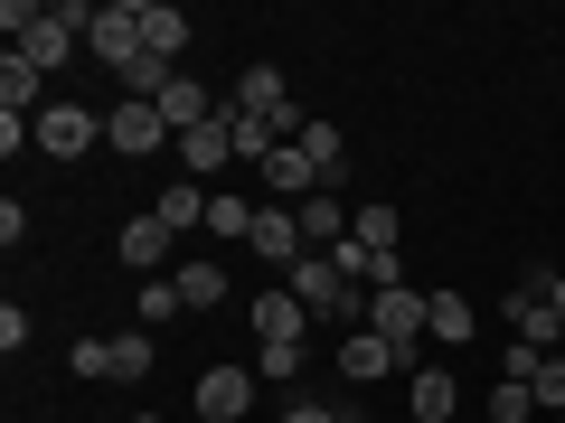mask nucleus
<instances>
[{
	"label": "nucleus",
	"mask_w": 565,
	"mask_h": 423,
	"mask_svg": "<svg viewBox=\"0 0 565 423\" xmlns=\"http://www.w3.org/2000/svg\"><path fill=\"white\" fill-rule=\"evenodd\" d=\"M226 104H236V113H264V122H274V132L282 141H302V104H292V85H282V66H245V76H236V95H226Z\"/></svg>",
	"instance_id": "obj_4"
},
{
	"label": "nucleus",
	"mask_w": 565,
	"mask_h": 423,
	"mask_svg": "<svg viewBox=\"0 0 565 423\" xmlns=\"http://www.w3.org/2000/svg\"><path fill=\"white\" fill-rule=\"evenodd\" d=\"M282 292H292L311 321H349V329H367V292H359V282H349L330 254H302L292 273H282Z\"/></svg>",
	"instance_id": "obj_2"
},
{
	"label": "nucleus",
	"mask_w": 565,
	"mask_h": 423,
	"mask_svg": "<svg viewBox=\"0 0 565 423\" xmlns=\"http://www.w3.org/2000/svg\"><path fill=\"white\" fill-rule=\"evenodd\" d=\"M302 161L321 170V180H340V170H349V141H340V122H302Z\"/></svg>",
	"instance_id": "obj_23"
},
{
	"label": "nucleus",
	"mask_w": 565,
	"mask_h": 423,
	"mask_svg": "<svg viewBox=\"0 0 565 423\" xmlns=\"http://www.w3.org/2000/svg\"><path fill=\"white\" fill-rule=\"evenodd\" d=\"M527 414H537V386H519V377L490 386V423H527Z\"/></svg>",
	"instance_id": "obj_26"
},
{
	"label": "nucleus",
	"mask_w": 565,
	"mask_h": 423,
	"mask_svg": "<svg viewBox=\"0 0 565 423\" xmlns=\"http://www.w3.org/2000/svg\"><path fill=\"white\" fill-rule=\"evenodd\" d=\"M282 423H340V404H282Z\"/></svg>",
	"instance_id": "obj_31"
},
{
	"label": "nucleus",
	"mask_w": 565,
	"mask_h": 423,
	"mask_svg": "<svg viewBox=\"0 0 565 423\" xmlns=\"http://www.w3.org/2000/svg\"><path fill=\"white\" fill-rule=\"evenodd\" d=\"M340 377L349 386H377V377H405V358L377 339V329H349V339H340Z\"/></svg>",
	"instance_id": "obj_16"
},
{
	"label": "nucleus",
	"mask_w": 565,
	"mask_h": 423,
	"mask_svg": "<svg viewBox=\"0 0 565 423\" xmlns=\"http://www.w3.org/2000/svg\"><path fill=\"white\" fill-rule=\"evenodd\" d=\"M180 170H189V180H217V170H236V132H226V113L199 122V132H180Z\"/></svg>",
	"instance_id": "obj_15"
},
{
	"label": "nucleus",
	"mask_w": 565,
	"mask_h": 423,
	"mask_svg": "<svg viewBox=\"0 0 565 423\" xmlns=\"http://www.w3.org/2000/svg\"><path fill=\"white\" fill-rule=\"evenodd\" d=\"M85 57H95V66H114V76L141 57V0H104L95 20H85Z\"/></svg>",
	"instance_id": "obj_6"
},
{
	"label": "nucleus",
	"mask_w": 565,
	"mask_h": 423,
	"mask_svg": "<svg viewBox=\"0 0 565 423\" xmlns=\"http://www.w3.org/2000/svg\"><path fill=\"white\" fill-rule=\"evenodd\" d=\"M207 236H217V245H245V236H255V207H245L236 188H217V198H207Z\"/></svg>",
	"instance_id": "obj_24"
},
{
	"label": "nucleus",
	"mask_w": 565,
	"mask_h": 423,
	"mask_svg": "<svg viewBox=\"0 0 565 423\" xmlns=\"http://www.w3.org/2000/svg\"><path fill=\"white\" fill-rule=\"evenodd\" d=\"M39 95H47V76H39L29 57H10V66H0V113H29ZM39 113H47V104H39Z\"/></svg>",
	"instance_id": "obj_22"
},
{
	"label": "nucleus",
	"mask_w": 565,
	"mask_h": 423,
	"mask_svg": "<svg viewBox=\"0 0 565 423\" xmlns=\"http://www.w3.org/2000/svg\"><path fill=\"white\" fill-rule=\"evenodd\" d=\"M255 180H264V188H274V207H302V198H311V188H330V180H321V170H311V161H302V141H282L274 161H264V170H255Z\"/></svg>",
	"instance_id": "obj_12"
},
{
	"label": "nucleus",
	"mask_w": 565,
	"mask_h": 423,
	"mask_svg": "<svg viewBox=\"0 0 565 423\" xmlns=\"http://www.w3.org/2000/svg\"><path fill=\"white\" fill-rule=\"evenodd\" d=\"M405 414H415V423H452V414H462L452 367H415V377H405Z\"/></svg>",
	"instance_id": "obj_13"
},
{
	"label": "nucleus",
	"mask_w": 565,
	"mask_h": 423,
	"mask_svg": "<svg viewBox=\"0 0 565 423\" xmlns=\"http://www.w3.org/2000/svg\"><path fill=\"white\" fill-rule=\"evenodd\" d=\"M509 339H519V348H556V339H565V329H556V302L519 282V292H509Z\"/></svg>",
	"instance_id": "obj_17"
},
{
	"label": "nucleus",
	"mask_w": 565,
	"mask_h": 423,
	"mask_svg": "<svg viewBox=\"0 0 565 423\" xmlns=\"http://www.w3.org/2000/svg\"><path fill=\"white\" fill-rule=\"evenodd\" d=\"M10 57H29V66H39V76H57V66H66V57H76V29H66V20H57V10H47V20H39V29H29V39H20V47H10Z\"/></svg>",
	"instance_id": "obj_19"
},
{
	"label": "nucleus",
	"mask_w": 565,
	"mask_h": 423,
	"mask_svg": "<svg viewBox=\"0 0 565 423\" xmlns=\"http://www.w3.org/2000/svg\"><path fill=\"white\" fill-rule=\"evenodd\" d=\"M180 311H189V302H180V282H170V273H161V282H141V321H151V329L180 321Z\"/></svg>",
	"instance_id": "obj_28"
},
{
	"label": "nucleus",
	"mask_w": 565,
	"mask_h": 423,
	"mask_svg": "<svg viewBox=\"0 0 565 423\" xmlns=\"http://www.w3.org/2000/svg\"><path fill=\"white\" fill-rule=\"evenodd\" d=\"M255 386L264 377H245V367H207V377H199V423H245Z\"/></svg>",
	"instance_id": "obj_9"
},
{
	"label": "nucleus",
	"mask_w": 565,
	"mask_h": 423,
	"mask_svg": "<svg viewBox=\"0 0 565 423\" xmlns=\"http://www.w3.org/2000/svg\"><path fill=\"white\" fill-rule=\"evenodd\" d=\"M76 377H104V386H141L151 377V329H85L76 339Z\"/></svg>",
	"instance_id": "obj_3"
},
{
	"label": "nucleus",
	"mask_w": 565,
	"mask_h": 423,
	"mask_svg": "<svg viewBox=\"0 0 565 423\" xmlns=\"http://www.w3.org/2000/svg\"><path fill=\"white\" fill-rule=\"evenodd\" d=\"M199 39V29H189V10L180 0H141V47H151V57H170L180 66V47Z\"/></svg>",
	"instance_id": "obj_18"
},
{
	"label": "nucleus",
	"mask_w": 565,
	"mask_h": 423,
	"mask_svg": "<svg viewBox=\"0 0 565 423\" xmlns=\"http://www.w3.org/2000/svg\"><path fill=\"white\" fill-rule=\"evenodd\" d=\"M114 254H122V263H132V273H141V282H161V263H170V254H180V236H170V226H161V217H132V226H122V236H114Z\"/></svg>",
	"instance_id": "obj_10"
},
{
	"label": "nucleus",
	"mask_w": 565,
	"mask_h": 423,
	"mask_svg": "<svg viewBox=\"0 0 565 423\" xmlns=\"http://www.w3.org/2000/svg\"><path fill=\"white\" fill-rule=\"evenodd\" d=\"M546 302H556V329H565V273H556V292H546Z\"/></svg>",
	"instance_id": "obj_32"
},
{
	"label": "nucleus",
	"mask_w": 565,
	"mask_h": 423,
	"mask_svg": "<svg viewBox=\"0 0 565 423\" xmlns=\"http://www.w3.org/2000/svg\"><path fill=\"white\" fill-rule=\"evenodd\" d=\"M245 245H255V263H282V273L311 254L302 226H292V207H255V236H245Z\"/></svg>",
	"instance_id": "obj_14"
},
{
	"label": "nucleus",
	"mask_w": 565,
	"mask_h": 423,
	"mask_svg": "<svg viewBox=\"0 0 565 423\" xmlns=\"http://www.w3.org/2000/svg\"><path fill=\"white\" fill-rule=\"evenodd\" d=\"M537 404H556V414H565V358H556V348L537 358Z\"/></svg>",
	"instance_id": "obj_30"
},
{
	"label": "nucleus",
	"mask_w": 565,
	"mask_h": 423,
	"mask_svg": "<svg viewBox=\"0 0 565 423\" xmlns=\"http://www.w3.org/2000/svg\"><path fill=\"white\" fill-rule=\"evenodd\" d=\"M245 321H255V339H264V348H302L311 311L292 302V292H255V302H245Z\"/></svg>",
	"instance_id": "obj_11"
},
{
	"label": "nucleus",
	"mask_w": 565,
	"mask_h": 423,
	"mask_svg": "<svg viewBox=\"0 0 565 423\" xmlns=\"http://www.w3.org/2000/svg\"><path fill=\"white\" fill-rule=\"evenodd\" d=\"M207 198H217V188H199V180H170V188H161V207H151V217H161L170 236H189V226H207Z\"/></svg>",
	"instance_id": "obj_20"
},
{
	"label": "nucleus",
	"mask_w": 565,
	"mask_h": 423,
	"mask_svg": "<svg viewBox=\"0 0 565 423\" xmlns=\"http://www.w3.org/2000/svg\"><path fill=\"white\" fill-rule=\"evenodd\" d=\"M367 329H377V339L405 358V377H415V367H424V339H434V292H415V282L367 292Z\"/></svg>",
	"instance_id": "obj_1"
},
{
	"label": "nucleus",
	"mask_w": 565,
	"mask_h": 423,
	"mask_svg": "<svg viewBox=\"0 0 565 423\" xmlns=\"http://www.w3.org/2000/svg\"><path fill=\"white\" fill-rule=\"evenodd\" d=\"M255 377H264V386H292V377H302V348H264Z\"/></svg>",
	"instance_id": "obj_29"
},
{
	"label": "nucleus",
	"mask_w": 565,
	"mask_h": 423,
	"mask_svg": "<svg viewBox=\"0 0 565 423\" xmlns=\"http://www.w3.org/2000/svg\"><path fill=\"white\" fill-rule=\"evenodd\" d=\"M29 141H39L47 161H85V151L104 141V113H95V104H47V113L29 122Z\"/></svg>",
	"instance_id": "obj_5"
},
{
	"label": "nucleus",
	"mask_w": 565,
	"mask_h": 423,
	"mask_svg": "<svg viewBox=\"0 0 565 423\" xmlns=\"http://www.w3.org/2000/svg\"><path fill=\"white\" fill-rule=\"evenodd\" d=\"M292 226H302V245H311V254H340V245H349V226H359V207H349L340 188H311V198L292 207Z\"/></svg>",
	"instance_id": "obj_8"
},
{
	"label": "nucleus",
	"mask_w": 565,
	"mask_h": 423,
	"mask_svg": "<svg viewBox=\"0 0 565 423\" xmlns=\"http://www.w3.org/2000/svg\"><path fill=\"white\" fill-rule=\"evenodd\" d=\"M141 423H161V414H141Z\"/></svg>",
	"instance_id": "obj_33"
},
{
	"label": "nucleus",
	"mask_w": 565,
	"mask_h": 423,
	"mask_svg": "<svg viewBox=\"0 0 565 423\" xmlns=\"http://www.w3.org/2000/svg\"><path fill=\"white\" fill-rule=\"evenodd\" d=\"M170 282H180V302H189V311H217V302H226V263H207V254H189Z\"/></svg>",
	"instance_id": "obj_21"
},
{
	"label": "nucleus",
	"mask_w": 565,
	"mask_h": 423,
	"mask_svg": "<svg viewBox=\"0 0 565 423\" xmlns=\"http://www.w3.org/2000/svg\"><path fill=\"white\" fill-rule=\"evenodd\" d=\"M161 141H170V113H161V104H132V95L104 104V151H122V161H151Z\"/></svg>",
	"instance_id": "obj_7"
},
{
	"label": "nucleus",
	"mask_w": 565,
	"mask_h": 423,
	"mask_svg": "<svg viewBox=\"0 0 565 423\" xmlns=\"http://www.w3.org/2000/svg\"><path fill=\"white\" fill-rule=\"evenodd\" d=\"M349 236L367 245V254H396V207H359V226Z\"/></svg>",
	"instance_id": "obj_27"
},
{
	"label": "nucleus",
	"mask_w": 565,
	"mask_h": 423,
	"mask_svg": "<svg viewBox=\"0 0 565 423\" xmlns=\"http://www.w3.org/2000/svg\"><path fill=\"white\" fill-rule=\"evenodd\" d=\"M434 339H444V348L471 339V302H462V292H434Z\"/></svg>",
	"instance_id": "obj_25"
}]
</instances>
